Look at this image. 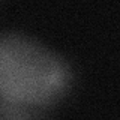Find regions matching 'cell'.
I'll list each match as a JSON object with an SVG mask.
<instances>
[{
    "label": "cell",
    "instance_id": "cell-1",
    "mask_svg": "<svg viewBox=\"0 0 120 120\" xmlns=\"http://www.w3.org/2000/svg\"><path fill=\"white\" fill-rule=\"evenodd\" d=\"M72 84V69L60 54L26 35H0V98L44 107L60 101Z\"/></svg>",
    "mask_w": 120,
    "mask_h": 120
}]
</instances>
